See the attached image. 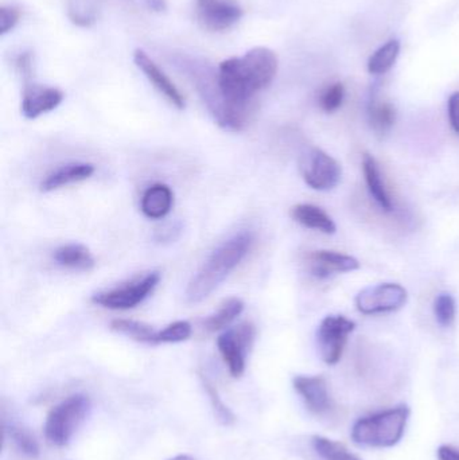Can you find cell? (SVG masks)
I'll list each match as a JSON object with an SVG mask.
<instances>
[{"instance_id":"1","label":"cell","mask_w":459,"mask_h":460,"mask_svg":"<svg viewBox=\"0 0 459 460\" xmlns=\"http://www.w3.org/2000/svg\"><path fill=\"white\" fill-rule=\"evenodd\" d=\"M277 54L271 49L255 48L242 57L225 59L218 67L217 88L221 102L213 116L231 131H242L256 110L255 96L277 77Z\"/></svg>"},{"instance_id":"2","label":"cell","mask_w":459,"mask_h":460,"mask_svg":"<svg viewBox=\"0 0 459 460\" xmlns=\"http://www.w3.org/2000/svg\"><path fill=\"white\" fill-rule=\"evenodd\" d=\"M253 235L240 232L221 243L204 262L186 288V300L191 305L202 302L231 275L232 270L247 256L252 246Z\"/></svg>"},{"instance_id":"3","label":"cell","mask_w":459,"mask_h":460,"mask_svg":"<svg viewBox=\"0 0 459 460\" xmlns=\"http://www.w3.org/2000/svg\"><path fill=\"white\" fill-rule=\"evenodd\" d=\"M411 410L406 404L396 405L358 419L352 427L353 442L363 447L393 448L406 434Z\"/></svg>"},{"instance_id":"4","label":"cell","mask_w":459,"mask_h":460,"mask_svg":"<svg viewBox=\"0 0 459 460\" xmlns=\"http://www.w3.org/2000/svg\"><path fill=\"white\" fill-rule=\"evenodd\" d=\"M91 402L83 394L67 397L49 412L45 423V437L50 445L64 447L72 439L85 416Z\"/></svg>"},{"instance_id":"5","label":"cell","mask_w":459,"mask_h":460,"mask_svg":"<svg viewBox=\"0 0 459 460\" xmlns=\"http://www.w3.org/2000/svg\"><path fill=\"white\" fill-rule=\"evenodd\" d=\"M302 178L309 188L328 191L339 185L342 167L333 156L317 147H310L299 159Z\"/></svg>"},{"instance_id":"6","label":"cell","mask_w":459,"mask_h":460,"mask_svg":"<svg viewBox=\"0 0 459 460\" xmlns=\"http://www.w3.org/2000/svg\"><path fill=\"white\" fill-rule=\"evenodd\" d=\"M161 281L159 272H151L142 279L123 284L116 288L97 292L92 296V303L108 310H129L147 299Z\"/></svg>"},{"instance_id":"7","label":"cell","mask_w":459,"mask_h":460,"mask_svg":"<svg viewBox=\"0 0 459 460\" xmlns=\"http://www.w3.org/2000/svg\"><path fill=\"white\" fill-rule=\"evenodd\" d=\"M255 326L250 322L226 330L217 338V348L228 367L232 377L239 378L244 375L247 354L255 340Z\"/></svg>"},{"instance_id":"8","label":"cell","mask_w":459,"mask_h":460,"mask_svg":"<svg viewBox=\"0 0 459 460\" xmlns=\"http://www.w3.org/2000/svg\"><path fill=\"white\" fill-rule=\"evenodd\" d=\"M356 323L344 315H328L318 327L317 342L321 358L334 367L341 361L349 335L355 332Z\"/></svg>"},{"instance_id":"9","label":"cell","mask_w":459,"mask_h":460,"mask_svg":"<svg viewBox=\"0 0 459 460\" xmlns=\"http://www.w3.org/2000/svg\"><path fill=\"white\" fill-rule=\"evenodd\" d=\"M407 299V289L401 284L382 283L361 289L356 296V307L364 315H380L401 310Z\"/></svg>"},{"instance_id":"10","label":"cell","mask_w":459,"mask_h":460,"mask_svg":"<svg viewBox=\"0 0 459 460\" xmlns=\"http://www.w3.org/2000/svg\"><path fill=\"white\" fill-rule=\"evenodd\" d=\"M244 15L237 0H196V16L202 29L223 32L232 29Z\"/></svg>"},{"instance_id":"11","label":"cell","mask_w":459,"mask_h":460,"mask_svg":"<svg viewBox=\"0 0 459 460\" xmlns=\"http://www.w3.org/2000/svg\"><path fill=\"white\" fill-rule=\"evenodd\" d=\"M294 389L304 400L305 407L318 418H331L337 411L336 402L329 391L328 381L322 376H296Z\"/></svg>"},{"instance_id":"12","label":"cell","mask_w":459,"mask_h":460,"mask_svg":"<svg viewBox=\"0 0 459 460\" xmlns=\"http://www.w3.org/2000/svg\"><path fill=\"white\" fill-rule=\"evenodd\" d=\"M134 61L147 80L155 86L156 91L169 100L170 104L174 105L177 110H185V96L181 93L180 89L170 80L169 75L150 58L146 51L137 49L134 53Z\"/></svg>"},{"instance_id":"13","label":"cell","mask_w":459,"mask_h":460,"mask_svg":"<svg viewBox=\"0 0 459 460\" xmlns=\"http://www.w3.org/2000/svg\"><path fill=\"white\" fill-rule=\"evenodd\" d=\"M307 270L318 279H326L336 273L353 272L360 268V262L349 254L333 251H314L307 254Z\"/></svg>"},{"instance_id":"14","label":"cell","mask_w":459,"mask_h":460,"mask_svg":"<svg viewBox=\"0 0 459 460\" xmlns=\"http://www.w3.org/2000/svg\"><path fill=\"white\" fill-rule=\"evenodd\" d=\"M64 100V92L51 86L26 85L22 97V113L29 120L56 110Z\"/></svg>"},{"instance_id":"15","label":"cell","mask_w":459,"mask_h":460,"mask_svg":"<svg viewBox=\"0 0 459 460\" xmlns=\"http://www.w3.org/2000/svg\"><path fill=\"white\" fill-rule=\"evenodd\" d=\"M94 172L96 169L93 164H84V162L65 164V166L54 170L40 182V190L42 193H50V191L58 190L65 186L83 182V181L89 180Z\"/></svg>"},{"instance_id":"16","label":"cell","mask_w":459,"mask_h":460,"mask_svg":"<svg viewBox=\"0 0 459 460\" xmlns=\"http://www.w3.org/2000/svg\"><path fill=\"white\" fill-rule=\"evenodd\" d=\"M363 172L369 193L384 212H393V201L383 178L382 169L371 154L363 155Z\"/></svg>"},{"instance_id":"17","label":"cell","mask_w":459,"mask_h":460,"mask_svg":"<svg viewBox=\"0 0 459 460\" xmlns=\"http://www.w3.org/2000/svg\"><path fill=\"white\" fill-rule=\"evenodd\" d=\"M174 205V194L172 189L163 183H155L145 191L140 202L143 215L151 220H161L172 212Z\"/></svg>"},{"instance_id":"18","label":"cell","mask_w":459,"mask_h":460,"mask_svg":"<svg viewBox=\"0 0 459 460\" xmlns=\"http://www.w3.org/2000/svg\"><path fill=\"white\" fill-rule=\"evenodd\" d=\"M290 216L296 223L301 224L305 228L317 230L325 234H334L337 232L333 218L325 210L315 207V205H296L291 208Z\"/></svg>"},{"instance_id":"19","label":"cell","mask_w":459,"mask_h":460,"mask_svg":"<svg viewBox=\"0 0 459 460\" xmlns=\"http://www.w3.org/2000/svg\"><path fill=\"white\" fill-rule=\"evenodd\" d=\"M53 259L61 267L84 270V272L93 270L94 264H96L93 254L89 251L88 246L77 243L59 246L54 251Z\"/></svg>"},{"instance_id":"20","label":"cell","mask_w":459,"mask_h":460,"mask_svg":"<svg viewBox=\"0 0 459 460\" xmlns=\"http://www.w3.org/2000/svg\"><path fill=\"white\" fill-rule=\"evenodd\" d=\"M243 311H244V302L240 297H228V299L224 300L223 305L215 314L205 319V330L216 332L226 329Z\"/></svg>"},{"instance_id":"21","label":"cell","mask_w":459,"mask_h":460,"mask_svg":"<svg viewBox=\"0 0 459 460\" xmlns=\"http://www.w3.org/2000/svg\"><path fill=\"white\" fill-rule=\"evenodd\" d=\"M368 120L375 134L384 137L395 126V107L391 102L372 99L368 107Z\"/></svg>"},{"instance_id":"22","label":"cell","mask_w":459,"mask_h":460,"mask_svg":"<svg viewBox=\"0 0 459 460\" xmlns=\"http://www.w3.org/2000/svg\"><path fill=\"white\" fill-rule=\"evenodd\" d=\"M110 330L126 335L131 340L147 345H158V332L150 324L143 322L128 321V319H115L110 323Z\"/></svg>"},{"instance_id":"23","label":"cell","mask_w":459,"mask_h":460,"mask_svg":"<svg viewBox=\"0 0 459 460\" xmlns=\"http://www.w3.org/2000/svg\"><path fill=\"white\" fill-rule=\"evenodd\" d=\"M401 54V42L398 40H388L380 46L368 61V72L375 75H383L393 69Z\"/></svg>"},{"instance_id":"24","label":"cell","mask_w":459,"mask_h":460,"mask_svg":"<svg viewBox=\"0 0 459 460\" xmlns=\"http://www.w3.org/2000/svg\"><path fill=\"white\" fill-rule=\"evenodd\" d=\"M3 427H4V434H8L18 453L29 459H37L40 456V445L26 427L21 424H10V426L3 424Z\"/></svg>"},{"instance_id":"25","label":"cell","mask_w":459,"mask_h":460,"mask_svg":"<svg viewBox=\"0 0 459 460\" xmlns=\"http://www.w3.org/2000/svg\"><path fill=\"white\" fill-rule=\"evenodd\" d=\"M97 0H67L66 13L72 23L80 27H91L99 18Z\"/></svg>"},{"instance_id":"26","label":"cell","mask_w":459,"mask_h":460,"mask_svg":"<svg viewBox=\"0 0 459 460\" xmlns=\"http://www.w3.org/2000/svg\"><path fill=\"white\" fill-rule=\"evenodd\" d=\"M312 445L315 454L322 460H363L348 450L347 446L325 437L315 435L312 438Z\"/></svg>"},{"instance_id":"27","label":"cell","mask_w":459,"mask_h":460,"mask_svg":"<svg viewBox=\"0 0 459 460\" xmlns=\"http://www.w3.org/2000/svg\"><path fill=\"white\" fill-rule=\"evenodd\" d=\"M345 86L341 83L331 84L322 89L318 97V104L321 110L326 113H334L344 104Z\"/></svg>"},{"instance_id":"28","label":"cell","mask_w":459,"mask_h":460,"mask_svg":"<svg viewBox=\"0 0 459 460\" xmlns=\"http://www.w3.org/2000/svg\"><path fill=\"white\" fill-rule=\"evenodd\" d=\"M434 314L437 322L442 327H450L455 321L457 315V303L450 294H439L434 303Z\"/></svg>"},{"instance_id":"29","label":"cell","mask_w":459,"mask_h":460,"mask_svg":"<svg viewBox=\"0 0 459 460\" xmlns=\"http://www.w3.org/2000/svg\"><path fill=\"white\" fill-rule=\"evenodd\" d=\"M191 324L188 321H177L158 332V345L161 343H178L190 338Z\"/></svg>"},{"instance_id":"30","label":"cell","mask_w":459,"mask_h":460,"mask_svg":"<svg viewBox=\"0 0 459 460\" xmlns=\"http://www.w3.org/2000/svg\"><path fill=\"white\" fill-rule=\"evenodd\" d=\"M201 378L205 391H207V396H209L210 402H212L213 410H215V413L216 416H217L218 420H220L221 423L225 424V426H231L234 421V413H232L231 410L224 404L216 386L213 385L207 377H204V376H201Z\"/></svg>"},{"instance_id":"31","label":"cell","mask_w":459,"mask_h":460,"mask_svg":"<svg viewBox=\"0 0 459 460\" xmlns=\"http://www.w3.org/2000/svg\"><path fill=\"white\" fill-rule=\"evenodd\" d=\"M21 10L13 5H2L0 7V34L5 35L18 24L21 19Z\"/></svg>"},{"instance_id":"32","label":"cell","mask_w":459,"mask_h":460,"mask_svg":"<svg viewBox=\"0 0 459 460\" xmlns=\"http://www.w3.org/2000/svg\"><path fill=\"white\" fill-rule=\"evenodd\" d=\"M32 62H34V56L31 51H21L18 56L13 58V65L16 70L21 73L22 77L30 78L32 75Z\"/></svg>"},{"instance_id":"33","label":"cell","mask_w":459,"mask_h":460,"mask_svg":"<svg viewBox=\"0 0 459 460\" xmlns=\"http://www.w3.org/2000/svg\"><path fill=\"white\" fill-rule=\"evenodd\" d=\"M447 113H449L450 126L455 129V134L459 135V92L450 96Z\"/></svg>"},{"instance_id":"34","label":"cell","mask_w":459,"mask_h":460,"mask_svg":"<svg viewBox=\"0 0 459 460\" xmlns=\"http://www.w3.org/2000/svg\"><path fill=\"white\" fill-rule=\"evenodd\" d=\"M437 456L438 460H459V450L450 445H442L437 451Z\"/></svg>"},{"instance_id":"35","label":"cell","mask_w":459,"mask_h":460,"mask_svg":"<svg viewBox=\"0 0 459 460\" xmlns=\"http://www.w3.org/2000/svg\"><path fill=\"white\" fill-rule=\"evenodd\" d=\"M146 2L151 10L158 11V13L166 10V0H146Z\"/></svg>"},{"instance_id":"36","label":"cell","mask_w":459,"mask_h":460,"mask_svg":"<svg viewBox=\"0 0 459 460\" xmlns=\"http://www.w3.org/2000/svg\"><path fill=\"white\" fill-rule=\"evenodd\" d=\"M170 460H194V459L190 458V456H175V458H172Z\"/></svg>"}]
</instances>
